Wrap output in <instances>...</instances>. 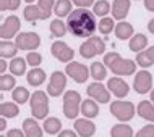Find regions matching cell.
<instances>
[{
	"mask_svg": "<svg viewBox=\"0 0 154 137\" xmlns=\"http://www.w3.org/2000/svg\"><path fill=\"white\" fill-rule=\"evenodd\" d=\"M66 28L75 37L80 39L93 37L94 31L97 29L96 15L88 8H76L66 16Z\"/></svg>",
	"mask_w": 154,
	"mask_h": 137,
	"instance_id": "6da1fadb",
	"label": "cell"
},
{
	"mask_svg": "<svg viewBox=\"0 0 154 137\" xmlns=\"http://www.w3.org/2000/svg\"><path fill=\"white\" fill-rule=\"evenodd\" d=\"M104 65L110 69L115 76H131L136 71V61L122 58L117 52H109L104 55Z\"/></svg>",
	"mask_w": 154,
	"mask_h": 137,
	"instance_id": "7a4b0ae2",
	"label": "cell"
},
{
	"mask_svg": "<svg viewBox=\"0 0 154 137\" xmlns=\"http://www.w3.org/2000/svg\"><path fill=\"white\" fill-rule=\"evenodd\" d=\"M49 94H45L44 90H36L31 95L29 106H31V115L36 119H45L49 115Z\"/></svg>",
	"mask_w": 154,
	"mask_h": 137,
	"instance_id": "3957f363",
	"label": "cell"
},
{
	"mask_svg": "<svg viewBox=\"0 0 154 137\" xmlns=\"http://www.w3.org/2000/svg\"><path fill=\"white\" fill-rule=\"evenodd\" d=\"M81 95L76 90H66L63 94V115L68 119H78L81 113Z\"/></svg>",
	"mask_w": 154,
	"mask_h": 137,
	"instance_id": "277c9868",
	"label": "cell"
},
{
	"mask_svg": "<svg viewBox=\"0 0 154 137\" xmlns=\"http://www.w3.org/2000/svg\"><path fill=\"white\" fill-rule=\"evenodd\" d=\"M109 111L120 123H127V121H130V119H133V116L136 113V108H135V105H133V102L115 100V102L110 103Z\"/></svg>",
	"mask_w": 154,
	"mask_h": 137,
	"instance_id": "5b68a950",
	"label": "cell"
},
{
	"mask_svg": "<svg viewBox=\"0 0 154 137\" xmlns=\"http://www.w3.org/2000/svg\"><path fill=\"white\" fill-rule=\"evenodd\" d=\"M106 52V42H104L102 39H99V37H89L86 42H83L80 45V55L83 58H94L96 55H102V53Z\"/></svg>",
	"mask_w": 154,
	"mask_h": 137,
	"instance_id": "8992f818",
	"label": "cell"
},
{
	"mask_svg": "<svg viewBox=\"0 0 154 137\" xmlns=\"http://www.w3.org/2000/svg\"><path fill=\"white\" fill-rule=\"evenodd\" d=\"M15 44L18 45L20 50L34 52V50L39 48V45H41V37H39V34L31 32V31L20 32V34L15 37Z\"/></svg>",
	"mask_w": 154,
	"mask_h": 137,
	"instance_id": "52a82bcc",
	"label": "cell"
},
{
	"mask_svg": "<svg viewBox=\"0 0 154 137\" xmlns=\"http://www.w3.org/2000/svg\"><path fill=\"white\" fill-rule=\"evenodd\" d=\"M65 73H66V76L72 77L76 84H85V82L89 79V74H91V71L86 68V65L80 63V61H70V63L65 66Z\"/></svg>",
	"mask_w": 154,
	"mask_h": 137,
	"instance_id": "ba28073f",
	"label": "cell"
},
{
	"mask_svg": "<svg viewBox=\"0 0 154 137\" xmlns=\"http://www.w3.org/2000/svg\"><path fill=\"white\" fill-rule=\"evenodd\" d=\"M20 28H21V21L16 15H10L8 18L3 19L2 26H0V37L3 40L13 39L20 34Z\"/></svg>",
	"mask_w": 154,
	"mask_h": 137,
	"instance_id": "9c48e42d",
	"label": "cell"
},
{
	"mask_svg": "<svg viewBox=\"0 0 154 137\" xmlns=\"http://www.w3.org/2000/svg\"><path fill=\"white\" fill-rule=\"evenodd\" d=\"M66 87V73L62 71H54L51 74V81L47 86V94L51 97H60L62 94H65Z\"/></svg>",
	"mask_w": 154,
	"mask_h": 137,
	"instance_id": "30bf717a",
	"label": "cell"
},
{
	"mask_svg": "<svg viewBox=\"0 0 154 137\" xmlns=\"http://www.w3.org/2000/svg\"><path fill=\"white\" fill-rule=\"evenodd\" d=\"M51 53L54 58H57L62 63H70V61H73V57H75L73 48L63 40H55L51 47Z\"/></svg>",
	"mask_w": 154,
	"mask_h": 137,
	"instance_id": "8fae6325",
	"label": "cell"
},
{
	"mask_svg": "<svg viewBox=\"0 0 154 137\" xmlns=\"http://www.w3.org/2000/svg\"><path fill=\"white\" fill-rule=\"evenodd\" d=\"M133 89L136 90V94H148L152 90V76L151 73L143 69L135 74V79H133Z\"/></svg>",
	"mask_w": 154,
	"mask_h": 137,
	"instance_id": "7c38bea8",
	"label": "cell"
},
{
	"mask_svg": "<svg viewBox=\"0 0 154 137\" xmlns=\"http://www.w3.org/2000/svg\"><path fill=\"white\" fill-rule=\"evenodd\" d=\"M86 92L97 103H109L110 102V90L107 89V86L101 84L99 81H94L93 84H89Z\"/></svg>",
	"mask_w": 154,
	"mask_h": 137,
	"instance_id": "4fadbf2b",
	"label": "cell"
},
{
	"mask_svg": "<svg viewBox=\"0 0 154 137\" xmlns=\"http://www.w3.org/2000/svg\"><path fill=\"white\" fill-rule=\"evenodd\" d=\"M107 89H109L117 98L127 97L128 92H130V86H128L122 77H110V79L107 81Z\"/></svg>",
	"mask_w": 154,
	"mask_h": 137,
	"instance_id": "5bb4252c",
	"label": "cell"
},
{
	"mask_svg": "<svg viewBox=\"0 0 154 137\" xmlns=\"http://www.w3.org/2000/svg\"><path fill=\"white\" fill-rule=\"evenodd\" d=\"M75 131L80 137H93L96 134V124L89 118H78L75 119Z\"/></svg>",
	"mask_w": 154,
	"mask_h": 137,
	"instance_id": "9a60e30c",
	"label": "cell"
},
{
	"mask_svg": "<svg viewBox=\"0 0 154 137\" xmlns=\"http://www.w3.org/2000/svg\"><path fill=\"white\" fill-rule=\"evenodd\" d=\"M131 8V0H114L112 3V18L123 21Z\"/></svg>",
	"mask_w": 154,
	"mask_h": 137,
	"instance_id": "2e32d148",
	"label": "cell"
},
{
	"mask_svg": "<svg viewBox=\"0 0 154 137\" xmlns=\"http://www.w3.org/2000/svg\"><path fill=\"white\" fill-rule=\"evenodd\" d=\"M23 18L26 19V21H29V23L44 21V19H47V18H45V15L41 11V8L37 7V5H32V3H28V5L24 7V10H23Z\"/></svg>",
	"mask_w": 154,
	"mask_h": 137,
	"instance_id": "e0dca14e",
	"label": "cell"
},
{
	"mask_svg": "<svg viewBox=\"0 0 154 137\" xmlns=\"http://www.w3.org/2000/svg\"><path fill=\"white\" fill-rule=\"evenodd\" d=\"M23 131H24V136L26 137H42L44 134V127H41L37 121L34 118H26L23 121Z\"/></svg>",
	"mask_w": 154,
	"mask_h": 137,
	"instance_id": "ac0fdd59",
	"label": "cell"
},
{
	"mask_svg": "<svg viewBox=\"0 0 154 137\" xmlns=\"http://www.w3.org/2000/svg\"><path fill=\"white\" fill-rule=\"evenodd\" d=\"M26 79H28V84L32 86V87H39L45 82V71L39 66L32 68L31 71H28L26 74Z\"/></svg>",
	"mask_w": 154,
	"mask_h": 137,
	"instance_id": "d6986e66",
	"label": "cell"
},
{
	"mask_svg": "<svg viewBox=\"0 0 154 137\" xmlns=\"http://www.w3.org/2000/svg\"><path fill=\"white\" fill-rule=\"evenodd\" d=\"M138 116H141L143 119H146L149 123H154V103L151 100H143L138 103V108H136Z\"/></svg>",
	"mask_w": 154,
	"mask_h": 137,
	"instance_id": "ffe728a7",
	"label": "cell"
},
{
	"mask_svg": "<svg viewBox=\"0 0 154 137\" xmlns=\"http://www.w3.org/2000/svg\"><path fill=\"white\" fill-rule=\"evenodd\" d=\"M136 63H138V66H141V68H149V66L154 65V45H151V47H148L146 50L136 53Z\"/></svg>",
	"mask_w": 154,
	"mask_h": 137,
	"instance_id": "44dd1931",
	"label": "cell"
},
{
	"mask_svg": "<svg viewBox=\"0 0 154 137\" xmlns=\"http://www.w3.org/2000/svg\"><path fill=\"white\" fill-rule=\"evenodd\" d=\"M81 115L85 118L93 119L99 115V105L94 98H86V100L81 102Z\"/></svg>",
	"mask_w": 154,
	"mask_h": 137,
	"instance_id": "7402d4cb",
	"label": "cell"
},
{
	"mask_svg": "<svg viewBox=\"0 0 154 137\" xmlns=\"http://www.w3.org/2000/svg\"><path fill=\"white\" fill-rule=\"evenodd\" d=\"M128 47H130V50L135 52V53H140V52L146 50L148 48V37L144 34H141V32H138V34H135L130 39Z\"/></svg>",
	"mask_w": 154,
	"mask_h": 137,
	"instance_id": "603a6c76",
	"label": "cell"
},
{
	"mask_svg": "<svg viewBox=\"0 0 154 137\" xmlns=\"http://www.w3.org/2000/svg\"><path fill=\"white\" fill-rule=\"evenodd\" d=\"M115 36H117V39L120 40H130L133 36H135V32H133V26L130 23L127 21H120L119 24H115V29H114Z\"/></svg>",
	"mask_w": 154,
	"mask_h": 137,
	"instance_id": "cb8c5ba5",
	"label": "cell"
},
{
	"mask_svg": "<svg viewBox=\"0 0 154 137\" xmlns=\"http://www.w3.org/2000/svg\"><path fill=\"white\" fill-rule=\"evenodd\" d=\"M0 115L7 119L16 118L20 115V106L16 102H2L0 103Z\"/></svg>",
	"mask_w": 154,
	"mask_h": 137,
	"instance_id": "d4e9b609",
	"label": "cell"
},
{
	"mask_svg": "<svg viewBox=\"0 0 154 137\" xmlns=\"http://www.w3.org/2000/svg\"><path fill=\"white\" fill-rule=\"evenodd\" d=\"M26 66H28L26 58L15 57L10 61V73L13 76H23V74H26Z\"/></svg>",
	"mask_w": 154,
	"mask_h": 137,
	"instance_id": "484cf974",
	"label": "cell"
},
{
	"mask_svg": "<svg viewBox=\"0 0 154 137\" xmlns=\"http://www.w3.org/2000/svg\"><path fill=\"white\" fill-rule=\"evenodd\" d=\"M91 77H93L94 81H104L107 77V66L104 65V61L101 63V61H94V63H91Z\"/></svg>",
	"mask_w": 154,
	"mask_h": 137,
	"instance_id": "4316f807",
	"label": "cell"
},
{
	"mask_svg": "<svg viewBox=\"0 0 154 137\" xmlns=\"http://www.w3.org/2000/svg\"><path fill=\"white\" fill-rule=\"evenodd\" d=\"M18 45L10 40H2L0 42V57L2 58H15L16 52H18Z\"/></svg>",
	"mask_w": 154,
	"mask_h": 137,
	"instance_id": "83f0119b",
	"label": "cell"
},
{
	"mask_svg": "<svg viewBox=\"0 0 154 137\" xmlns=\"http://www.w3.org/2000/svg\"><path fill=\"white\" fill-rule=\"evenodd\" d=\"M11 98H13V102H16L18 105H23V103H26L28 100H31V94L26 87L18 86L11 90Z\"/></svg>",
	"mask_w": 154,
	"mask_h": 137,
	"instance_id": "f1b7e54d",
	"label": "cell"
},
{
	"mask_svg": "<svg viewBox=\"0 0 154 137\" xmlns=\"http://www.w3.org/2000/svg\"><path fill=\"white\" fill-rule=\"evenodd\" d=\"M51 34L52 37H57V39H62L66 31H68V28H66V23L62 21V18H57V19H52L51 21Z\"/></svg>",
	"mask_w": 154,
	"mask_h": 137,
	"instance_id": "f546056e",
	"label": "cell"
},
{
	"mask_svg": "<svg viewBox=\"0 0 154 137\" xmlns=\"http://www.w3.org/2000/svg\"><path fill=\"white\" fill-rule=\"evenodd\" d=\"M110 137H135V134H133V129L128 124L119 123L110 127Z\"/></svg>",
	"mask_w": 154,
	"mask_h": 137,
	"instance_id": "4dcf8cb0",
	"label": "cell"
},
{
	"mask_svg": "<svg viewBox=\"0 0 154 137\" xmlns=\"http://www.w3.org/2000/svg\"><path fill=\"white\" fill-rule=\"evenodd\" d=\"M42 127H44V131L47 132V134L55 136V134H59L60 129H62V123H60L59 118L51 116V118H45L44 119V126Z\"/></svg>",
	"mask_w": 154,
	"mask_h": 137,
	"instance_id": "1f68e13d",
	"label": "cell"
},
{
	"mask_svg": "<svg viewBox=\"0 0 154 137\" xmlns=\"http://www.w3.org/2000/svg\"><path fill=\"white\" fill-rule=\"evenodd\" d=\"M72 0H57L55 7H54V13H55L59 18H63V16H68L72 13Z\"/></svg>",
	"mask_w": 154,
	"mask_h": 137,
	"instance_id": "d6a6232c",
	"label": "cell"
},
{
	"mask_svg": "<svg viewBox=\"0 0 154 137\" xmlns=\"http://www.w3.org/2000/svg\"><path fill=\"white\" fill-rule=\"evenodd\" d=\"M16 87V77L13 74H0V90L7 92V90H13Z\"/></svg>",
	"mask_w": 154,
	"mask_h": 137,
	"instance_id": "836d02e7",
	"label": "cell"
},
{
	"mask_svg": "<svg viewBox=\"0 0 154 137\" xmlns=\"http://www.w3.org/2000/svg\"><path fill=\"white\" fill-rule=\"evenodd\" d=\"M110 10H112V7H110V3L107 2V0H97V2L93 5V13L96 16H101V18L109 15Z\"/></svg>",
	"mask_w": 154,
	"mask_h": 137,
	"instance_id": "e575fe53",
	"label": "cell"
},
{
	"mask_svg": "<svg viewBox=\"0 0 154 137\" xmlns=\"http://www.w3.org/2000/svg\"><path fill=\"white\" fill-rule=\"evenodd\" d=\"M97 28H99V32H101V34H104V36L110 34V32L115 29L114 18H110V16H104V18H101V21H99Z\"/></svg>",
	"mask_w": 154,
	"mask_h": 137,
	"instance_id": "d590c367",
	"label": "cell"
},
{
	"mask_svg": "<svg viewBox=\"0 0 154 137\" xmlns=\"http://www.w3.org/2000/svg\"><path fill=\"white\" fill-rule=\"evenodd\" d=\"M57 0H37V7L41 8V11L45 15V18H49L54 13V7H55Z\"/></svg>",
	"mask_w": 154,
	"mask_h": 137,
	"instance_id": "8d00e7d4",
	"label": "cell"
},
{
	"mask_svg": "<svg viewBox=\"0 0 154 137\" xmlns=\"http://www.w3.org/2000/svg\"><path fill=\"white\" fill-rule=\"evenodd\" d=\"M21 5V0H0V11H15Z\"/></svg>",
	"mask_w": 154,
	"mask_h": 137,
	"instance_id": "74e56055",
	"label": "cell"
},
{
	"mask_svg": "<svg viewBox=\"0 0 154 137\" xmlns=\"http://www.w3.org/2000/svg\"><path fill=\"white\" fill-rule=\"evenodd\" d=\"M26 61H28V65H31L32 68H36V66H39L41 63H42V57H41V53H37V52H28Z\"/></svg>",
	"mask_w": 154,
	"mask_h": 137,
	"instance_id": "f35d334b",
	"label": "cell"
},
{
	"mask_svg": "<svg viewBox=\"0 0 154 137\" xmlns=\"http://www.w3.org/2000/svg\"><path fill=\"white\" fill-rule=\"evenodd\" d=\"M135 137H154V123H149L144 127H141Z\"/></svg>",
	"mask_w": 154,
	"mask_h": 137,
	"instance_id": "ab89813d",
	"label": "cell"
},
{
	"mask_svg": "<svg viewBox=\"0 0 154 137\" xmlns=\"http://www.w3.org/2000/svg\"><path fill=\"white\" fill-rule=\"evenodd\" d=\"M73 3H75L78 8H88V7H91V5H94L96 0H73Z\"/></svg>",
	"mask_w": 154,
	"mask_h": 137,
	"instance_id": "60d3db41",
	"label": "cell"
},
{
	"mask_svg": "<svg viewBox=\"0 0 154 137\" xmlns=\"http://www.w3.org/2000/svg\"><path fill=\"white\" fill-rule=\"evenodd\" d=\"M7 137H26V136H24V131H23V129L13 127V129H8V132H7Z\"/></svg>",
	"mask_w": 154,
	"mask_h": 137,
	"instance_id": "b9f144b4",
	"label": "cell"
},
{
	"mask_svg": "<svg viewBox=\"0 0 154 137\" xmlns=\"http://www.w3.org/2000/svg\"><path fill=\"white\" fill-rule=\"evenodd\" d=\"M57 137H80V136H78V132H76V131L63 129V131H60V132H59V136H57Z\"/></svg>",
	"mask_w": 154,
	"mask_h": 137,
	"instance_id": "7bdbcfd3",
	"label": "cell"
},
{
	"mask_svg": "<svg viewBox=\"0 0 154 137\" xmlns=\"http://www.w3.org/2000/svg\"><path fill=\"white\" fill-rule=\"evenodd\" d=\"M7 68H10V63H7V58H2V60H0V73L5 74Z\"/></svg>",
	"mask_w": 154,
	"mask_h": 137,
	"instance_id": "ee69618b",
	"label": "cell"
},
{
	"mask_svg": "<svg viewBox=\"0 0 154 137\" xmlns=\"http://www.w3.org/2000/svg\"><path fill=\"white\" fill-rule=\"evenodd\" d=\"M143 2H144V8L148 11H152L154 13V0H143Z\"/></svg>",
	"mask_w": 154,
	"mask_h": 137,
	"instance_id": "f6af8a7d",
	"label": "cell"
},
{
	"mask_svg": "<svg viewBox=\"0 0 154 137\" xmlns=\"http://www.w3.org/2000/svg\"><path fill=\"white\" fill-rule=\"evenodd\" d=\"M148 31H149V32H151V34L154 36V18L148 21Z\"/></svg>",
	"mask_w": 154,
	"mask_h": 137,
	"instance_id": "bcb514c9",
	"label": "cell"
},
{
	"mask_svg": "<svg viewBox=\"0 0 154 137\" xmlns=\"http://www.w3.org/2000/svg\"><path fill=\"white\" fill-rule=\"evenodd\" d=\"M5 129H7V118L2 116V119H0V131H5Z\"/></svg>",
	"mask_w": 154,
	"mask_h": 137,
	"instance_id": "7dc6e473",
	"label": "cell"
},
{
	"mask_svg": "<svg viewBox=\"0 0 154 137\" xmlns=\"http://www.w3.org/2000/svg\"><path fill=\"white\" fill-rule=\"evenodd\" d=\"M151 102H152V103H154V89H152V90H151Z\"/></svg>",
	"mask_w": 154,
	"mask_h": 137,
	"instance_id": "c3c4849f",
	"label": "cell"
},
{
	"mask_svg": "<svg viewBox=\"0 0 154 137\" xmlns=\"http://www.w3.org/2000/svg\"><path fill=\"white\" fill-rule=\"evenodd\" d=\"M24 2H26V3H32L34 0H24Z\"/></svg>",
	"mask_w": 154,
	"mask_h": 137,
	"instance_id": "681fc988",
	"label": "cell"
}]
</instances>
